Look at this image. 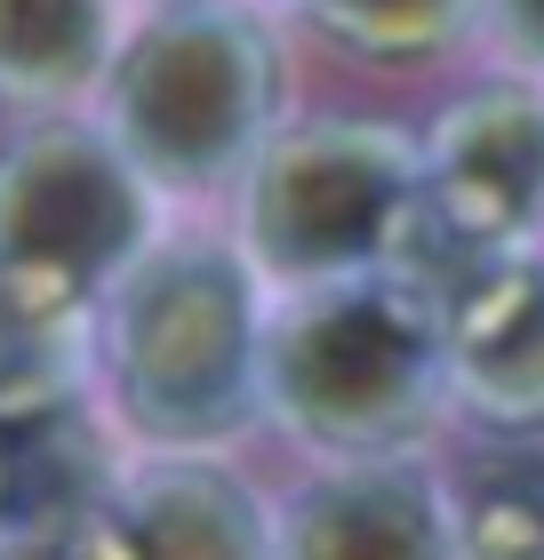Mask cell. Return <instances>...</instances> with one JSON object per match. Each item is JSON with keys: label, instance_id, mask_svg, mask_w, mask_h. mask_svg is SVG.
Listing matches in <instances>:
<instances>
[{"label": "cell", "instance_id": "6da1fadb", "mask_svg": "<svg viewBox=\"0 0 544 560\" xmlns=\"http://www.w3.org/2000/svg\"><path fill=\"white\" fill-rule=\"evenodd\" d=\"M265 304L273 289L224 233V217H169L96 296L89 393L113 441L137 456H209L265 432Z\"/></svg>", "mask_w": 544, "mask_h": 560}, {"label": "cell", "instance_id": "7a4b0ae2", "mask_svg": "<svg viewBox=\"0 0 544 560\" xmlns=\"http://www.w3.org/2000/svg\"><path fill=\"white\" fill-rule=\"evenodd\" d=\"M297 113V33L265 0H137L89 96L169 217H224L232 185Z\"/></svg>", "mask_w": 544, "mask_h": 560}, {"label": "cell", "instance_id": "3957f363", "mask_svg": "<svg viewBox=\"0 0 544 560\" xmlns=\"http://www.w3.org/2000/svg\"><path fill=\"white\" fill-rule=\"evenodd\" d=\"M256 424L304 465H384L440 456L456 432L440 369L432 289L408 272H352L313 289H273Z\"/></svg>", "mask_w": 544, "mask_h": 560}, {"label": "cell", "instance_id": "277c9868", "mask_svg": "<svg viewBox=\"0 0 544 560\" xmlns=\"http://www.w3.org/2000/svg\"><path fill=\"white\" fill-rule=\"evenodd\" d=\"M417 129L384 113H289L224 200V233L265 289L401 272L417 248Z\"/></svg>", "mask_w": 544, "mask_h": 560}, {"label": "cell", "instance_id": "5b68a950", "mask_svg": "<svg viewBox=\"0 0 544 560\" xmlns=\"http://www.w3.org/2000/svg\"><path fill=\"white\" fill-rule=\"evenodd\" d=\"M161 224V192L89 113H33L0 137V296L96 313Z\"/></svg>", "mask_w": 544, "mask_h": 560}, {"label": "cell", "instance_id": "8992f818", "mask_svg": "<svg viewBox=\"0 0 544 560\" xmlns=\"http://www.w3.org/2000/svg\"><path fill=\"white\" fill-rule=\"evenodd\" d=\"M417 248L408 280L449 272L456 257L544 248V81L521 72H473L449 89L417 129Z\"/></svg>", "mask_w": 544, "mask_h": 560}, {"label": "cell", "instance_id": "52a82bcc", "mask_svg": "<svg viewBox=\"0 0 544 560\" xmlns=\"http://www.w3.org/2000/svg\"><path fill=\"white\" fill-rule=\"evenodd\" d=\"M464 441H544V248L456 257L425 280Z\"/></svg>", "mask_w": 544, "mask_h": 560}, {"label": "cell", "instance_id": "ba28073f", "mask_svg": "<svg viewBox=\"0 0 544 560\" xmlns=\"http://www.w3.org/2000/svg\"><path fill=\"white\" fill-rule=\"evenodd\" d=\"M273 560H464L440 456L304 465L273 489Z\"/></svg>", "mask_w": 544, "mask_h": 560}, {"label": "cell", "instance_id": "9c48e42d", "mask_svg": "<svg viewBox=\"0 0 544 560\" xmlns=\"http://www.w3.org/2000/svg\"><path fill=\"white\" fill-rule=\"evenodd\" d=\"M113 528L128 560H273V489L241 465V448L209 456H120Z\"/></svg>", "mask_w": 544, "mask_h": 560}, {"label": "cell", "instance_id": "30bf717a", "mask_svg": "<svg viewBox=\"0 0 544 560\" xmlns=\"http://www.w3.org/2000/svg\"><path fill=\"white\" fill-rule=\"evenodd\" d=\"M137 0H0V113H89Z\"/></svg>", "mask_w": 544, "mask_h": 560}, {"label": "cell", "instance_id": "8fae6325", "mask_svg": "<svg viewBox=\"0 0 544 560\" xmlns=\"http://www.w3.org/2000/svg\"><path fill=\"white\" fill-rule=\"evenodd\" d=\"M297 40L360 72H440L473 57L481 0H265Z\"/></svg>", "mask_w": 544, "mask_h": 560}, {"label": "cell", "instance_id": "7c38bea8", "mask_svg": "<svg viewBox=\"0 0 544 560\" xmlns=\"http://www.w3.org/2000/svg\"><path fill=\"white\" fill-rule=\"evenodd\" d=\"M440 480L464 560H544V441H473Z\"/></svg>", "mask_w": 544, "mask_h": 560}, {"label": "cell", "instance_id": "4fadbf2b", "mask_svg": "<svg viewBox=\"0 0 544 560\" xmlns=\"http://www.w3.org/2000/svg\"><path fill=\"white\" fill-rule=\"evenodd\" d=\"M0 560H128L120 528H113V504H72V513H33V521H9L0 528Z\"/></svg>", "mask_w": 544, "mask_h": 560}, {"label": "cell", "instance_id": "5bb4252c", "mask_svg": "<svg viewBox=\"0 0 544 560\" xmlns=\"http://www.w3.org/2000/svg\"><path fill=\"white\" fill-rule=\"evenodd\" d=\"M473 48L497 72H521V81H544V0H481L473 16Z\"/></svg>", "mask_w": 544, "mask_h": 560}, {"label": "cell", "instance_id": "9a60e30c", "mask_svg": "<svg viewBox=\"0 0 544 560\" xmlns=\"http://www.w3.org/2000/svg\"><path fill=\"white\" fill-rule=\"evenodd\" d=\"M16 521V465H9V432H0V528Z\"/></svg>", "mask_w": 544, "mask_h": 560}]
</instances>
